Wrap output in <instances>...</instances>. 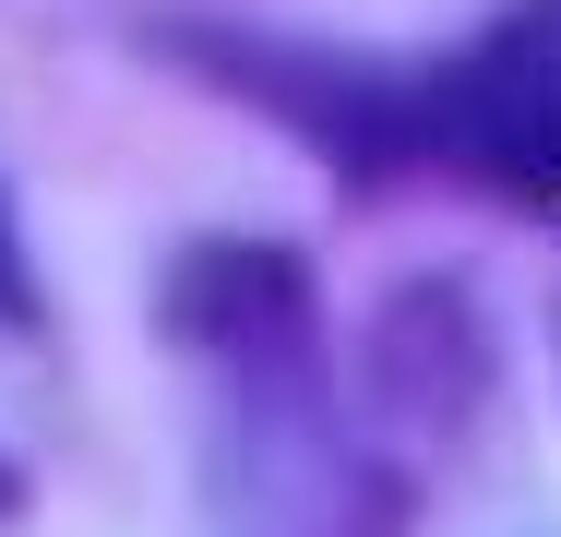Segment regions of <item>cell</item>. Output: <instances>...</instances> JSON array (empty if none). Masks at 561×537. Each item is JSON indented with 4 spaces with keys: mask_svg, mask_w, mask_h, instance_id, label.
<instances>
[{
    "mask_svg": "<svg viewBox=\"0 0 561 537\" xmlns=\"http://www.w3.org/2000/svg\"><path fill=\"white\" fill-rule=\"evenodd\" d=\"M168 334L204 358H287L311 334V263L275 239H204L168 275Z\"/></svg>",
    "mask_w": 561,
    "mask_h": 537,
    "instance_id": "2",
    "label": "cell"
},
{
    "mask_svg": "<svg viewBox=\"0 0 561 537\" xmlns=\"http://www.w3.org/2000/svg\"><path fill=\"white\" fill-rule=\"evenodd\" d=\"M0 322H36V287H24V239H12V204H0Z\"/></svg>",
    "mask_w": 561,
    "mask_h": 537,
    "instance_id": "3",
    "label": "cell"
},
{
    "mask_svg": "<svg viewBox=\"0 0 561 537\" xmlns=\"http://www.w3.org/2000/svg\"><path fill=\"white\" fill-rule=\"evenodd\" d=\"M12 502H24V478H12V466H0V526H12Z\"/></svg>",
    "mask_w": 561,
    "mask_h": 537,
    "instance_id": "4",
    "label": "cell"
},
{
    "mask_svg": "<svg viewBox=\"0 0 561 537\" xmlns=\"http://www.w3.org/2000/svg\"><path fill=\"white\" fill-rule=\"evenodd\" d=\"M275 96L346 168H454V180H490L514 204H561V0H514L443 72L335 84V96L275 84Z\"/></svg>",
    "mask_w": 561,
    "mask_h": 537,
    "instance_id": "1",
    "label": "cell"
}]
</instances>
